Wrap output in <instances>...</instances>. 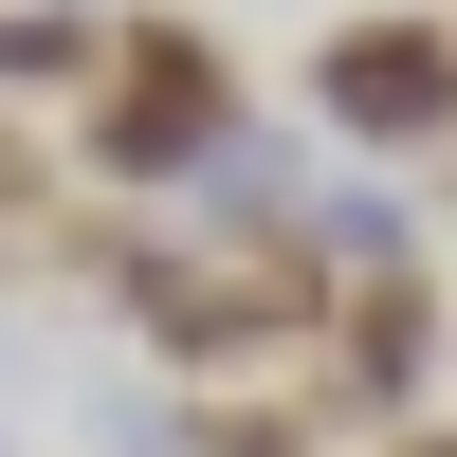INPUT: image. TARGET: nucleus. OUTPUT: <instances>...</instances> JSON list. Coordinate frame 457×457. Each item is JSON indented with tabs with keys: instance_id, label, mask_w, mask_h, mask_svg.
<instances>
[{
	"instance_id": "obj_3",
	"label": "nucleus",
	"mask_w": 457,
	"mask_h": 457,
	"mask_svg": "<svg viewBox=\"0 0 457 457\" xmlns=\"http://www.w3.org/2000/svg\"><path fill=\"white\" fill-rule=\"evenodd\" d=\"M183 439L202 457H329V403H312V366H293V385H202Z\"/></svg>"
},
{
	"instance_id": "obj_2",
	"label": "nucleus",
	"mask_w": 457,
	"mask_h": 457,
	"mask_svg": "<svg viewBox=\"0 0 457 457\" xmlns=\"http://www.w3.org/2000/svg\"><path fill=\"white\" fill-rule=\"evenodd\" d=\"M312 110L366 165H439L457 146V0H366L312 37Z\"/></svg>"
},
{
	"instance_id": "obj_1",
	"label": "nucleus",
	"mask_w": 457,
	"mask_h": 457,
	"mask_svg": "<svg viewBox=\"0 0 457 457\" xmlns=\"http://www.w3.org/2000/svg\"><path fill=\"white\" fill-rule=\"evenodd\" d=\"M238 129H256V92H238V55H220V19H110L92 110H73V165L165 202V183H202Z\"/></svg>"
},
{
	"instance_id": "obj_5",
	"label": "nucleus",
	"mask_w": 457,
	"mask_h": 457,
	"mask_svg": "<svg viewBox=\"0 0 457 457\" xmlns=\"http://www.w3.org/2000/svg\"><path fill=\"white\" fill-rule=\"evenodd\" d=\"M366 457H457V439H439V421H385V439H366Z\"/></svg>"
},
{
	"instance_id": "obj_4",
	"label": "nucleus",
	"mask_w": 457,
	"mask_h": 457,
	"mask_svg": "<svg viewBox=\"0 0 457 457\" xmlns=\"http://www.w3.org/2000/svg\"><path fill=\"white\" fill-rule=\"evenodd\" d=\"M92 55H110L92 0H0V92H92Z\"/></svg>"
}]
</instances>
